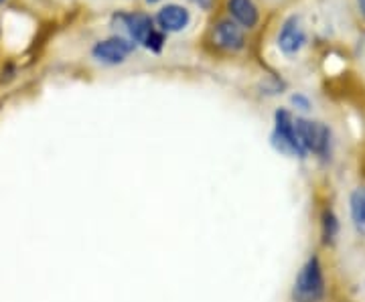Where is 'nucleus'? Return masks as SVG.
I'll list each match as a JSON object with an SVG mask.
<instances>
[{"mask_svg": "<svg viewBox=\"0 0 365 302\" xmlns=\"http://www.w3.org/2000/svg\"><path fill=\"white\" fill-rule=\"evenodd\" d=\"M325 292L327 284L323 264L319 260V256H311L299 270L292 296L297 302H321L325 298Z\"/></svg>", "mask_w": 365, "mask_h": 302, "instance_id": "f257e3e1", "label": "nucleus"}, {"mask_svg": "<svg viewBox=\"0 0 365 302\" xmlns=\"http://www.w3.org/2000/svg\"><path fill=\"white\" fill-rule=\"evenodd\" d=\"M270 142L278 152H282L287 157L307 158V150L300 145L299 134L294 128V118L284 108L276 110V114H274V132L270 136Z\"/></svg>", "mask_w": 365, "mask_h": 302, "instance_id": "f03ea898", "label": "nucleus"}, {"mask_svg": "<svg viewBox=\"0 0 365 302\" xmlns=\"http://www.w3.org/2000/svg\"><path fill=\"white\" fill-rule=\"evenodd\" d=\"M294 128H297L300 145L304 146L307 155L313 152L319 158L331 157L333 134H331V128L327 124L307 118H294Z\"/></svg>", "mask_w": 365, "mask_h": 302, "instance_id": "7ed1b4c3", "label": "nucleus"}, {"mask_svg": "<svg viewBox=\"0 0 365 302\" xmlns=\"http://www.w3.org/2000/svg\"><path fill=\"white\" fill-rule=\"evenodd\" d=\"M134 49H136V43L122 39V37H110V39L96 43L91 55L106 66H118V63H124Z\"/></svg>", "mask_w": 365, "mask_h": 302, "instance_id": "20e7f679", "label": "nucleus"}, {"mask_svg": "<svg viewBox=\"0 0 365 302\" xmlns=\"http://www.w3.org/2000/svg\"><path fill=\"white\" fill-rule=\"evenodd\" d=\"M307 43V33L299 16H290L278 33V49L284 55H297Z\"/></svg>", "mask_w": 365, "mask_h": 302, "instance_id": "39448f33", "label": "nucleus"}, {"mask_svg": "<svg viewBox=\"0 0 365 302\" xmlns=\"http://www.w3.org/2000/svg\"><path fill=\"white\" fill-rule=\"evenodd\" d=\"M213 41L217 47L227 49V51H240L244 49L246 45V37H244V31L237 26L234 21H222L220 25L215 26L213 31Z\"/></svg>", "mask_w": 365, "mask_h": 302, "instance_id": "423d86ee", "label": "nucleus"}, {"mask_svg": "<svg viewBox=\"0 0 365 302\" xmlns=\"http://www.w3.org/2000/svg\"><path fill=\"white\" fill-rule=\"evenodd\" d=\"M189 11L181 4H167L157 14V23L163 33H179L189 25Z\"/></svg>", "mask_w": 365, "mask_h": 302, "instance_id": "0eeeda50", "label": "nucleus"}, {"mask_svg": "<svg viewBox=\"0 0 365 302\" xmlns=\"http://www.w3.org/2000/svg\"><path fill=\"white\" fill-rule=\"evenodd\" d=\"M227 11L237 25L246 26V28H254L258 25L260 14H258L254 0H227Z\"/></svg>", "mask_w": 365, "mask_h": 302, "instance_id": "6e6552de", "label": "nucleus"}, {"mask_svg": "<svg viewBox=\"0 0 365 302\" xmlns=\"http://www.w3.org/2000/svg\"><path fill=\"white\" fill-rule=\"evenodd\" d=\"M349 217L355 234L365 237V184L355 187L349 195Z\"/></svg>", "mask_w": 365, "mask_h": 302, "instance_id": "1a4fd4ad", "label": "nucleus"}, {"mask_svg": "<svg viewBox=\"0 0 365 302\" xmlns=\"http://www.w3.org/2000/svg\"><path fill=\"white\" fill-rule=\"evenodd\" d=\"M126 26H128V31H130L132 41H134V43H140V45H144L146 39L157 31L155 21L144 13L128 14V16H126Z\"/></svg>", "mask_w": 365, "mask_h": 302, "instance_id": "9d476101", "label": "nucleus"}, {"mask_svg": "<svg viewBox=\"0 0 365 302\" xmlns=\"http://www.w3.org/2000/svg\"><path fill=\"white\" fill-rule=\"evenodd\" d=\"M339 217L333 211V207H325L321 213V241L323 246L331 248L335 246L337 237H339Z\"/></svg>", "mask_w": 365, "mask_h": 302, "instance_id": "9b49d317", "label": "nucleus"}, {"mask_svg": "<svg viewBox=\"0 0 365 302\" xmlns=\"http://www.w3.org/2000/svg\"><path fill=\"white\" fill-rule=\"evenodd\" d=\"M163 45H165V33L163 31H155L148 39H146V43H144V47L146 49H150V51L158 53L160 49H163Z\"/></svg>", "mask_w": 365, "mask_h": 302, "instance_id": "f8f14e48", "label": "nucleus"}, {"mask_svg": "<svg viewBox=\"0 0 365 302\" xmlns=\"http://www.w3.org/2000/svg\"><path fill=\"white\" fill-rule=\"evenodd\" d=\"M290 104L294 105L297 110H300V112H309L311 110V100L307 95H302V93H294L290 98Z\"/></svg>", "mask_w": 365, "mask_h": 302, "instance_id": "ddd939ff", "label": "nucleus"}, {"mask_svg": "<svg viewBox=\"0 0 365 302\" xmlns=\"http://www.w3.org/2000/svg\"><path fill=\"white\" fill-rule=\"evenodd\" d=\"M197 6H201L203 11H211V6H213V0H193Z\"/></svg>", "mask_w": 365, "mask_h": 302, "instance_id": "4468645a", "label": "nucleus"}, {"mask_svg": "<svg viewBox=\"0 0 365 302\" xmlns=\"http://www.w3.org/2000/svg\"><path fill=\"white\" fill-rule=\"evenodd\" d=\"M357 9H359V13L365 16V0H357Z\"/></svg>", "mask_w": 365, "mask_h": 302, "instance_id": "2eb2a0df", "label": "nucleus"}, {"mask_svg": "<svg viewBox=\"0 0 365 302\" xmlns=\"http://www.w3.org/2000/svg\"><path fill=\"white\" fill-rule=\"evenodd\" d=\"M148 4H155V2H160V0H146Z\"/></svg>", "mask_w": 365, "mask_h": 302, "instance_id": "dca6fc26", "label": "nucleus"}, {"mask_svg": "<svg viewBox=\"0 0 365 302\" xmlns=\"http://www.w3.org/2000/svg\"><path fill=\"white\" fill-rule=\"evenodd\" d=\"M2 2H4V0H0V4H2Z\"/></svg>", "mask_w": 365, "mask_h": 302, "instance_id": "f3484780", "label": "nucleus"}]
</instances>
